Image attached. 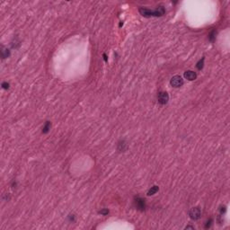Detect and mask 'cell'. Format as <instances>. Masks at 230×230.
Instances as JSON below:
<instances>
[{
	"mask_svg": "<svg viewBox=\"0 0 230 230\" xmlns=\"http://www.w3.org/2000/svg\"><path fill=\"white\" fill-rule=\"evenodd\" d=\"M189 217L192 220H198L201 217V210L199 207H194L189 211Z\"/></svg>",
	"mask_w": 230,
	"mask_h": 230,
	"instance_id": "obj_3",
	"label": "cell"
},
{
	"mask_svg": "<svg viewBox=\"0 0 230 230\" xmlns=\"http://www.w3.org/2000/svg\"><path fill=\"white\" fill-rule=\"evenodd\" d=\"M67 219H69L70 223H74V222L76 221V216L74 215V214H70V215H69V217H67Z\"/></svg>",
	"mask_w": 230,
	"mask_h": 230,
	"instance_id": "obj_14",
	"label": "cell"
},
{
	"mask_svg": "<svg viewBox=\"0 0 230 230\" xmlns=\"http://www.w3.org/2000/svg\"><path fill=\"white\" fill-rule=\"evenodd\" d=\"M9 56H10V50H7V49L4 48V47H2L1 49V57L3 59H5V58H8Z\"/></svg>",
	"mask_w": 230,
	"mask_h": 230,
	"instance_id": "obj_9",
	"label": "cell"
},
{
	"mask_svg": "<svg viewBox=\"0 0 230 230\" xmlns=\"http://www.w3.org/2000/svg\"><path fill=\"white\" fill-rule=\"evenodd\" d=\"M212 222H213L212 219H210L209 220H208L207 223H206V225H205V228H209V227H211V225H212Z\"/></svg>",
	"mask_w": 230,
	"mask_h": 230,
	"instance_id": "obj_16",
	"label": "cell"
},
{
	"mask_svg": "<svg viewBox=\"0 0 230 230\" xmlns=\"http://www.w3.org/2000/svg\"><path fill=\"white\" fill-rule=\"evenodd\" d=\"M122 25H123V23H122V22H120V27H121Z\"/></svg>",
	"mask_w": 230,
	"mask_h": 230,
	"instance_id": "obj_19",
	"label": "cell"
},
{
	"mask_svg": "<svg viewBox=\"0 0 230 230\" xmlns=\"http://www.w3.org/2000/svg\"><path fill=\"white\" fill-rule=\"evenodd\" d=\"M184 79L181 76H174L171 78L170 80V84L173 87H175V88H178V87H181L182 85H184Z\"/></svg>",
	"mask_w": 230,
	"mask_h": 230,
	"instance_id": "obj_4",
	"label": "cell"
},
{
	"mask_svg": "<svg viewBox=\"0 0 230 230\" xmlns=\"http://www.w3.org/2000/svg\"><path fill=\"white\" fill-rule=\"evenodd\" d=\"M194 229V227H192V226H187L186 227H185V229Z\"/></svg>",
	"mask_w": 230,
	"mask_h": 230,
	"instance_id": "obj_17",
	"label": "cell"
},
{
	"mask_svg": "<svg viewBox=\"0 0 230 230\" xmlns=\"http://www.w3.org/2000/svg\"><path fill=\"white\" fill-rule=\"evenodd\" d=\"M204 61H205V58L202 57L200 60H199L198 62H197V64H196V67H197V69H198L199 70H201L202 69H203V67H204Z\"/></svg>",
	"mask_w": 230,
	"mask_h": 230,
	"instance_id": "obj_12",
	"label": "cell"
},
{
	"mask_svg": "<svg viewBox=\"0 0 230 230\" xmlns=\"http://www.w3.org/2000/svg\"><path fill=\"white\" fill-rule=\"evenodd\" d=\"M138 12L142 16L147 17V18H148V17H160L163 16L165 13V8L163 5H159L154 10H151V9L147 8V7H140L138 9Z\"/></svg>",
	"mask_w": 230,
	"mask_h": 230,
	"instance_id": "obj_1",
	"label": "cell"
},
{
	"mask_svg": "<svg viewBox=\"0 0 230 230\" xmlns=\"http://www.w3.org/2000/svg\"><path fill=\"white\" fill-rule=\"evenodd\" d=\"M134 206H135L136 209L139 210V211H144L147 208L146 200L140 196H136L134 198Z\"/></svg>",
	"mask_w": 230,
	"mask_h": 230,
	"instance_id": "obj_2",
	"label": "cell"
},
{
	"mask_svg": "<svg viewBox=\"0 0 230 230\" xmlns=\"http://www.w3.org/2000/svg\"><path fill=\"white\" fill-rule=\"evenodd\" d=\"M158 191H159V187L157 186V185H154V186H152L148 190V192H147V195L148 196L155 195Z\"/></svg>",
	"mask_w": 230,
	"mask_h": 230,
	"instance_id": "obj_8",
	"label": "cell"
},
{
	"mask_svg": "<svg viewBox=\"0 0 230 230\" xmlns=\"http://www.w3.org/2000/svg\"><path fill=\"white\" fill-rule=\"evenodd\" d=\"M216 35H217V31L216 30H212L210 32V33L208 34V40L210 42H214L216 40Z\"/></svg>",
	"mask_w": 230,
	"mask_h": 230,
	"instance_id": "obj_11",
	"label": "cell"
},
{
	"mask_svg": "<svg viewBox=\"0 0 230 230\" xmlns=\"http://www.w3.org/2000/svg\"><path fill=\"white\" fill-rule=\"evenodd\" d=\"M128 149V145H127L125 140H120L118 143V150L120 152H125Z\"/></svg>",
	"mask_w": 230,
	"mask_h": 230,
	"instance_id": "obj_7",
	"label": "cell"
},
{
	"mask_svg": "<svg viewBox=\"0 0 230 230\" xmlns=\"http://www.w3.org/2000/svg\"><path fill=\"white\" fill-rule=\"evenodd\" d=\"M104 59L105 62H107V60H108V59H107V56H106V54H105V53L104 54Z\"/></svg>",
	"mask_w": 230,
	"mask_h": 230,
	"instance_id": "obj_18",
	"label": "cell"
},
{
	"mask_svg": "<svg viewBox=\"0 0 230 230\" xmlns=\"http://www.w3.org/2000/svg\"><path fill=\"white\" fill-rule=\"evenodd\" d=\"M9 86H10V85H9V83H7V82H3V83H2V88L3 89L7 90V89H9Z\"/></svg>",
	"mask_w": 230,
	"mask_h": 230,
	"instance_id": "obj_15",
	"label": "cell"
},
{
	"mask_svg": "<svg viewBox=\"0 0 230 230\" xmlns=\"http://www.w3.org/2000/svg\"><path fill=\"white\" fill-rule=\"evenodd\" d=\"M184 78L189 81H193L197 78V74L196 72L192 71V70H187L184 72Z\"/></svg>",
	"mask_w": 230,
	"mask_h": 230,
	"instance_id": "obj_6",
	"label": "cell"
},
{
	"mask_svg": "<svg viewBox=\"0 0 230 230\" xmlns=\"http://www.w3.org/2000/svg\"><path fill=\"white\" fill-rule=\"evenodd\" d=\"M99 214H101L103 216H107L109 214V209L108 208H103V209H101L99 211Z\"/></svg>",
	"mask_w": 230,
	"mask_h": 230,
	"instance_id": "obj_13",
	"label": "cell"
},
{
	"mask_svg": "<svg viewBox=\"0 0 230 230\" xmlns=\"http://www.w3.org/2000/svg\"><path fill=\"white\" fill-rule=\"evenodd\" d=\"M50 128H51V123H50V121H46L45 124H44V126L42 127V133L47 134L50 130Z\"/></svg>",
	"mask_w": 230,
	"mask_h": 230,
	"instance_id": "obj_10",
	"label": "cell"
},
{
	"mask_svg": "<svg viewBox=\"0 0 230 230\" xmlns=\"http://www.w3.org/2000/svg\"><path fill=\"white\" fill-rule=\"evenodd\" d=\"M157 101L158 103L162 105H165L168 103L169 101V94L167 92H164V91H161V92L158 93L157 94Z\"/></svg>",
	"mask_w": 230,
	"mask_h": 230,
	"instance_id": "obj_5",
	"label": "cell"
}]
</instances>
